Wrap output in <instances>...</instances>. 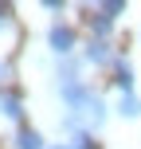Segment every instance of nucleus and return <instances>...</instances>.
Masks as SVG:
<instances>
[{"label": "nucleus", "instance_id": "obj_6", "mask_svg": "<svg viewBox=\"0 0 141 149\" xmlns=\"http://www.w3.org/2000/svg\"><path fill=\"white\" fill-rule=\"evenodd\" d=\"M114 110H118L122 118H141V98H137V94H122Z\"/></svg>", "mask_w": 141, "mask_h": 149}, {"label": "nucleus", "instance_id": "obj_5", "mask_svg": "<svg viewBox=\"0 0 141 149\" xmlns=\"http://www.w3.org/2000/svg\"><path fill=\"white\" fill-rule=\"evenodd\" d=\"M114 82L122 86V94H133V67L126 59H114Z\"/></svg>", "mask_w": 141, "mask_h": 149}, {"label": "nucleus", "instance_id": "obj_10", "mask_svg": "<svg viewBox=\"0 0 141 149\" xmlns=\"http://www.w3.org/2000/svg\"><path fill=\"white\" fill-rule=\"evenodd\" d=\"M43 12H63V0H43Z\"/></svg>", "mask_w": 141, "mask_h": 149}, {"label": "nucleus", "instance_id": "obj_8", "mask_svg": "<svg viewBox=\"0 0 141 149\" xmlns=\"http://www.w3.org/2000/svg\"><path fill=\"white\" fill-rule=\"evenodd\" d=\"M67 149H98V145H94V137H90L86 130H74V134H71V145H67Z\"/></svg>", "mask_w": 141, "mask_h": 149}, {"label": "nucleus", "instance_id": "obj_13", "mask_svg": "<svg viewBox=\"0 0 141 149\" xmlns=\"http://www.w3.org/2000/svg\"><path fill=\"white\" fill-rule=\"evenodd\" d=\"M51 149H67V145H51Z\"/></svg>", "mask_w": 141, "mask_h": 149}, {"label": "nucleus", "instance_id": "obj_7", "mask_svg": "<svg viewBox=\"0 0 141 149\" xmlns=\"http://www.w3.org/2000/svg\"><path fill=\"white\" fill-rule=\"evenodd\" d=\"M90 28H94V39H106V36L114 31V20L98 12V16H90Z\"/></svg>", "mask_w": 141, "mask_h": 149}, {"label": "nucleus", "instance_id": "obj_12", "mask_svg": "<svg viewBox=\"0 0 141 149\" xmlns=\"http://www.w3.org/2000/svg\"><path fill=\"white\" fill-rule=\"evenodd\" d=\"M8 79V63H0V82H4Z\"/></svg>", "mask_w": 141, "mask_h": 149}, {"label": "nucleus", "instance_id": "obj_1", "mask_svg": "<svg viewBox=\"0 0 141 149\" xmlns=\"http://www.w3.org/2000/svg\"><path fill=\"white\" fill-rule=\"evenodd\" d=\"M47 47H51L59 59H67V55L74 51V28H67V24H51V28H47Z\"/></svg>", "mask_w": 141, "mask_h": 149}, {"label": "nucleus", "instance_id": "obj_4", "mask_svg": "<svg viewBox=\"0 0 141 149\" xmlns=\"http://www.w3.org/2000/svg\"><path fill=\"white\" fill-rule=\"evenodd\" d=\"M16 149H47V141H43V134H39V130L20 126V134H16Z\"/></svg>", "mask_w": 141, "mask_h": 149}, {"label": "nucleus", "instance_id": "obj_3", "mask_svg": "<svg viewBox=\"0 0 141 149\" xmlns=\"http://www.w3.org/2000/svg\"><path fill=\"white\" fill-rule=\"evenodd\" d=\"M0 118H8V122L24 118V98L16 90H0Z\"/></svg>", "mask_w": 141, "mask_h": 149}, {"label": "nucleus", "instance_id": "obj_11", "mask_svg": "<svg viewBox=\"0 0 141 149\" xmlns=\"http://www.w3.org/2000/svg\"><path fill=\"white\" fill-rule=\"evenodd\" d=\"M4 28H8V8L0 4V31H4Z\"/></svg>", "mask_w": 141, "mask_h": 149}, {"label": "nucleus", "instance_id": "obj_2", "mask_svg": "<svg viewBox=\"0 0 141 149\" xmlns=\"http://www.w3.org/2000/svg\"><path fill=\"white\" fill-rule=\"evenodd\" d=\"M82 55H86V63H94V67H114V47L106 43V39H90Z\"/></svg>", "mask_w": 141, "mask_h": 149}, {"label": "nucleus", "instance_id": "obj_9", "mask_svg": "<svg viewBox=\"0 0 141 149\" xmlns=\"http://www.w3.org/2000/svg\"><path fill=\"white\" fill-rule=\"evenodd\" d=\"M98 12H102V16H110V20H118V16L126 12V4H122V0H110V4H102Z\"/></svg>", "mask_w": 141, "mask_h": 149}]
</instances>
